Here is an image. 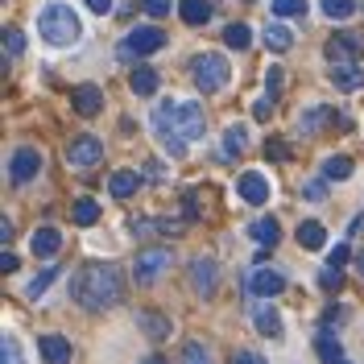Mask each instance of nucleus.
I'll return each mask as SVG.
<instances>
[{
	"instance_id": "b1692460",
	"label": "nucleus",
	"mask_w": 364,
	"mask_h": 364,
	"mask_svg": "<svg viewBox=\"0 0 364 364\" xmlns=\"http://www.w3.org/2000/svg\"><path fill=\"white\" fill-rule=\"evenodd\" d=\"M331 83L340 91H360L364 87V67H331Z\"/></svg>"
},
{
	"instance_id": "c03bdc74",
	"label": "nucleus",
	"mask_w": 364,
	"mask_h": 364,
	"mask_svg": "<svg viewBox=\"0 0 364 364\" xmlns=\"http://www.w3.org/2000/svg\"><path fill=\"white\" fill-rule=\"evenodd\" d=\"M83 4H87L91 13H100V17H108V13H112V9H116L112 0H83Z\"/></svg>"
},
{
	"instance_id": "0eeeda50",
	"label": "nucleus",
	"mask_w": 364,
	"mask_h": 364,
	"mask_svg": "<svg viewBox=\"0 0 364 364\" xmlns=\"http://www.w3.org/2000/svg\"><path fill=\"white\" fill-rule=\"evenodd\" d=\"M100 158H104V145H100V136H95V133H79L67 145V166H75V170L100 166Z\"/></svg>"
},
{
	"instance_id": "c756f323",
	"label": "nucleus",
	"mask_w": 364,
	"mask_h": 364,
	"mask_svg": "<svg viewBox=\"0 0 364 364\" xmlns=\"http://www.w3.org/2000/svg\"><path fill=\"white\" fill-rule=\"evenodd\" d=\"M54 282H58V265H46V269L38 273V277H33L29 286H25V298H42L46 290L54 286Z\"/></svg>"
},
{
	"instance_id": "ea45409f",
	"label": "nucleus",
	"mask_w": 364,
	"mask_h": 364,
	"mask_svg": "<svg viewBox=\"0 0 364 364\" xmlns=\"http://www.w3.org/2000/svg\"><path fill=\"white\" fill-rule=\"evenodd\" d=\"M318 286H323V290H340L343 286V269H323L318 273Z\"/></svg>"
},
{
	"instance_id": "39448f33",
	"label": "nucleus",
	"mask_w": 364,
	"mask_h": 364,
	"mask_svg": "<svg viewBox=\"0 0 364 364\" xmlns=\"http://www.w3.org/2000/svg\"><path fill=\"white\" fill-rule=\"evenodd\" d=\"M161 46H166V33H161L158 25H136V29H129L120 38L116 54L120 58H145V54H158Z\"/></svg>"
},
{
	"instance_id": "4468645a",
	"label": "nucleus",
	"mask_w": 364,
	"mask_h": 364,
	"mask_svg": "<svg viewBox=\"0 0 364 364\" xmlns=\"http://www.w3.org/2000/svg\"><path fill=\"white\" fill-rule=\"evenodd\" d=\"M331 120H336V112H331L327 104H315V108H306V112H302V116L294 120V133H302V136H315L318 129H327Z\"/></svg>"
},
{
	"instance_id": "9d476101",
	"label": "nucleus",
	"mask_w": 364,
	"mask_h": 364,
	"mask_svg": "<svg viewBox=\"0 0 364 364\" xmlns=\"http://www.w3.org/2000/svg\"><path fill=\"white\" fill-rule=\"evenodd\" d=\"M174 124H178V133L186 136V141H203V136H207L203 108H199V104H191V100H182L178 108H174Z\"/></svg>"
},
{
	"instance_id": "dca6fc26",
	"label": "nucleus",
	"mask_w": 364,
	"mask_h": 364,
	"mask_svg": "<svg viewBox=\"0 0 364 364\" xmlns=\"http://www.w3.org/2000/svg\"><path fill=\"white\" fill-rule=\"evenodd\" d=\"M70 100H75V112L79 116H95L100 108H104V91H100V83H79Z\"/></svg>"
},
{
	"instance_id": "58836bf2",
	"label": "nucleus",
	"mask_w": 364,
	"mask_h": 364,
	"mask_svg": "<svg viewBox=\"0 0 364 364\" xmlns=\"http://www.w3.org/2000/svg\"><path fill=\"white\" fill-rule=\"evenodd\" d=\"M273 100H277V95H269V91H265V95H257L252 116H257V120H269V116H273Z\"/></svg>"
},
{
	"instance_id": "8fccbe9b",
	"label": "nucleus",
	"mask_w": 364,
	"mask_h": 364,
	"mask_svg": "<svg viewBox=\"0 0 364 364\" xmlns=\"http://www.w3.org/2000/svg\"><path fill=\"white\" fill-rule=\"evenodd\" d=\"M141 364H166V360H161V356H145Z\"/></svg>"
},
{
	"instance_id": "a878e982",
	"label": "nucleus",
	"mask_w": 364,
	"mask_h": 364,
	"mask_svg": "<svg viewBox=\"0 0 364 364\" xmlns=\"http://www.w3.org/2000/svg\"><path fill=\"white\" fill-rule=\"evenodd\" d=\"M315 352H318V360H323V364H343V348H340V340H336V336H327V331H318Z\"/></svg>"
},
{
	"instance_id": "603ef678",
	"label": "nucleus",
	"mask_w": 364,
	"mask_h": 364,
	"mask_svg": "<svg viewBox=\"0 0 364 364\" xmlns=\"http://www.w3.org/2000/svg\"><path fill=\"white\" fill-rule=\"evenodd\" d=\"M343 364H348V360H343Z\"/></svg>"
},
{
	"instance_id": "72a5a7b5",
	"label": "nucleus",
	"mask_w": 364,
	"mask_h": 364,
	"mask_svg": "<svg viewBox=\"0 0 364 364\" xmlns=\"http://www.w3.org/2000/svg\"><path fill=\"white\" fill-rule=\"evenodd\" d=\"M182 364H211V348L199 340H186L182 343Z\"/></svg>"
},
{
	"instance_id": "6e6552de",
	"label": "nucleus",
	"mask_w": 364,
	"mask_h": 364,
	"mask_svg": "<svg viewBox=\"0 0 364 364\" xmlns=\"http://www.w3.org/2000/svg\"><path fill=\"white\" fill-rule=\"evenodd\" d=\"M360 54H364L360 33H336V38L327 42V63H331V67H356Z\"/></svg>"
},
{
	"instance_id": "473e14b6",
	"label": "nucleus",
	"mask_w": 364,
	"mask_h": 364,
	"mask_svg": "<svg viewBox=\"0 0 364 364\" xmlns=\"http://www.w3.org/2000/svg\"><path fill=\"white\" fill-rule=\"evenodd\" d=\"M70 220H75L79 228L95 224V220H100V203H95V199H79V203L70 207Z\"/></svg>"
},
{
	"instance_id": "e433bc0d",
	"label": "nucleus",
	"mask_w": 364,
	"mask_h": 364,
	"mask_svg": "<svg viewBox=\"0 0 364 364\" xmlns=\"http://www.w3.org/2000/svg\"><path fill=\"white\" fill-rule=\"evenodd\" d=\"M4 46H9V58H17V54L25 50V33L17 29V25H9V29H4Z\"/></svg>"
},
{
	"instance_id": "9b49d317",
	"label": "nucleus",
	"mask_w": 364,
	"mask_h": 364,
	"mask_svg": "<svg viewBox=\"0 0 364 364\" xmlns=\"http://www.w3.org/2000/svg\"><path fill=\"white\" fill-rule=\"evenodd\" d=\"M191 286H195L199 298H211L215 286H220V265H215L211 257H195V261H191Z\"/></svg>"
},
{
	"instance_id": "09e8293b",
	"label": "nucleus",
	"mask_w": 364,
	"mask_h": 364,
	"mask_svg": "<svg viewBox=\"0 0 364 364\" xmlns=\"http://www.w3.org/2000/svg\"><path fill=\"white\" fill-rule=\"evenodd\" d=\"M0 240H4V245L13 240V224H9V220H0Z\"/></svg>"
},
{
	"instance_id": "c9c22d12",
	"label": "nucleus",
	"mask_w": 364,
	"mask_h": 364,
	"mask_svg": "<svg viewBox=\"0 0 364 364\" xmlns=\"http://www.w3.org/2000/svg\"><path fill=\"white\" fill-rule=\"evenodd\" d=\"M277 17H302L306 13V0H269Z\"/></svg>"
},
{
	"instance_id": "a211bd4d",
	"label": "nucleus",
	"mask_w": 364,
	"mask_h": 364,
	"mask_svg": "<svg viewBox=\"0 0 364 364\" xmlns=\"http://www.w3.org/2000/svg\"><path fill=\"white\" fill-rule=\"evenodd\" d=\"M129 87H133V95H141V100H149V95H158L161 87V75L154 67H133V75H129Z\"/></svg>"
},
{
	"instance_id": "20e7f679",
	"label": "nucleus",
	"mask_w": 364,
	"mask_h": 364,
	"mask_svg": "<svg viewBox=\"0 0 364 364\" xmlns=\"http://www.w3.org/2000/svg\"><path fill=\"white\" fill-rule=\"evenodd\" d=\"M228 67L224 54H215V50H207V54H195V63H191V79H195V87L203 91V95H215V91L228 83Z\"/></svg>"
},
{
	"instance_id": "c85d7f7f",
	"label": "nucleus",
	"mask_w": 364,
	"mask_h": 364,
	"mask_svg": "<svg viewBox=\"0 0 364 364\" xmlns=\"http://www.w3.org/2000/svg\"><path fill=\"white\" fill-rule=\"evenodd\" d=\"M245 149H249L245 124H228V129H224V154H228V158H240Z\"/></svg>"
},
{
	"instance_id": "7ed1b4c3",
	"label": "nucleus",
	"mask_w": 364,
	"mask_h": 364,
	"mask_svg": "<svg viewBox=\"0 0 364 364\" xmlns=\"http://www.w3.org/2000/svg\"><path fill=\"white\" fill-rule=\"evenodd\" d=\"M174 108H178V104H170V100L154 104L149 124H154V136H158V145L170 154V158H186V145H191V141L178 133V124H174Z\"/></svg>"
},
{
	"instance_id": "2eb2a0df",
	"label": "nucleus",
	"mask_w": 364,
	"mask_h": 364,
	"mask_svg": "<svg viewBox=\"0 0 364 364\" xmlns=\"http://www.w3.org/2000/svg\"><path fill=\"white\" fill-rule=\"evenodd\" d=\"M38 352H42L46 364H70V356H75V348H70L67 336H42L38 340Z\"/></svg>"
},
{
	"instance_id": "f3484780",
	"label": "nucleus",
	"mask_w": 364,
	"mask_h": 364,
	"mask_svg": "<svg viewBox=\"0 0 364 364\" xmlns=\"http://www.w3.org/2000/svg\"><path fill=\"white\" fill-rule=\"evenodd\" d=\"M136 327L149 336V340H170V331H174V323L158 311H136Z\"/></svg>"
},
{
	"instance_id": "aec40b11",
	"label": "nucleus",
	"mask_w": 364,
	"mask_h": 364,
	"mask_svg": "<svg viewBox=\"0 0 364 364\" xmlns=\"http://www.w3.org/2000/svg\"><path fill=\"white\" fill-rule=\"evenodd\" d=\"M249 236L261 245V249H273V245L282 240V228H277V220H273V215H257V220L249 224Z\"/></svg>"
},
{
	"instance_id": "412c9836",
	"label": "nucleus",
	"mask_w": 364,
	"mask_h": 364,
	"mask_svg": "<svg viewBox=\"0 0 364 364\" xmlns=\"http://www.w3.org/2000/svg\"><path fill=\"white\" fill-rule=\"evenodd\" d=\"M136 191H141V174L136 170H116L112 178H108V195L112 199H133Z\"/></svg>"
},
{
	"instance_id": "bb28decb",
	"label": "nucleus",
	"mask_w": 364,
	"mask_h": 364,
	"mask_svg": "<svg viewBox=\"0 0 364 364\" xmlns=\"http://www.w3.org/2000/svg\"><path fill=\"white\" fill-rule=\"evenodd\" d=\"M178 13H182L186 25H207L211 21V4H207V0H182Z\"/></svg>"
},
{
	"instance_id": "cd10ccee",
	"label": "nucleus",
	"mask_w": 364,
	"mask_h": 364,
	"mask_svg": "<svg viewBox=\"0 0 364 364\" xmlns=\"http://www.w3.org/2000/svg\"><path fill=\"white\" fill-rule=\"evenodd\" d=\"M265 46H269V50H277V54H286V50L294 46V33H290L282 21H273V25H265Z\"/></svg>"
},
{
	"instance_id": "ddd939ff",
	"label": "nucleus",
	"mask_w": 364,
	"mask_h": 364,
	"mask_svg": "<svg viewBox=\"0 0 364 364\" xmlns=\"http://www.w3.org/2000/svg\"><path fill=\"white\" fill-rule=\"evenodd\" d=\"M249 290L257 298H273V294H282V290H286V277H282L277 269H265V265H261V269H252Z\"/></svg>"
},
{
	"instance_id": "f03ea898",
	"label": "nucleus",
	"mask_w": 364,
	"mask_h": 364,
	"mask_svg": "<svg viewBox=\"0 0 364 364\" xmlns=\"http://www.w3.org/2000/svg\"><path fill=\"white\" fill-rule=\"evenodd\" d=\"M38 33L50 46H75L79 33H83V25H79V17L70 13L67 4H46L42 17H38Z\"/></svg>"
},
{
	"instance_id": "49530a36",
	"label": "nucleus",
	"mask_w": 364,
	"mask_h": 364,
	"mask_svg": "<svg viewBox=\"0 0 364 364\" xmlns=\"http://www.w3.org/2000/svg\"><path fill=\"white\" fill-rule=\"evenodd\" d=\"M302 195H306L311 203H318V199H323V182H306V191H302Z\"/></svg>"
},
{
	"instance_id": "5701e85b",
	"label": "nucleus",
	"mask_w": 364,
	"mask_h": 364,
	"mask_svg": "<svg viewBox=\"0 0 364 364\" xmlns=\"http://www.w3.org/2000/svg\"><path fill=\"white\" fill-rule=\"evenodd\" d=\"M298 245L302 249H323L327 245V228L318 224V220H302L298 224Z\"/></svg>"
},
{
	"instance_id": "7c9ffc66",
	"label": "nucleus",
	"mask_w": 364,
	"mask_h": 364,
	"mask_svg": "<svg viewBox=\"0 0 364 364\" xmlns=\"http://www.w3.org/2000/svg\"><path fill=\"white\" fill-rule=\"evenodd\" d=\"M224 46H228V50H249V46H252V29H249V25H240V21L228 25V29H224Z\"/></svg>"
},
{
	"instance_id": "4c0bfd02",
	"label": "nucleus",
	"mask_w": 364,
	"mask_h": 364,
	"mask_svg": "<svg viewBox=\"0 0 364 364\" xmlns=\"http://www.w3.org/2000/svg\"><path fill=\"white\" fill-rule=\"evenodd\" d=\"M141 9H145V13H149L154 21H161V17H166V13L174 9V0H141Z\"/></svg>"
},
{
	"instance_id": "f704fd0d",
	"label": "nucleus",
	"mask_w": 364,
	"mask_h": 364,
	"mask_svg": "<svg viewBox=\"0 0 364 364\" xmlns=\"http://www.w3.org/2000/svg\"><path fill=\"white\" fill-rule=\"evenodd\" d=\"M0 364H25L17 336H4V340H0Z\"/></svg>"
},
{
	"instance_id": "6ab92c4d",
	"label": "nucleus",
	"mask_w": 364,
	"mask_h": 364,
	"mask_svg": "<svg viewBox=\"0 0 364 364\" xmlns=\"http://www.w3.org/2000/svg\"><path fill=\"white\" fill-rule=\"evenodd\" d=\"M252 323H257V331H261L265 340H282V315H277V306L261 302V306L252 311Z\"/></svg>"
},
{
	"instance_id": "37998d69",
	"label": "nucleus",
	"mask_w": 364,
	"mask_h": 364,
	"mask_svg": "<svg viewBox=\"0 0 364 364\" xmlns=\"http://www.w3.org/2000/svg\"><path fill=\"white\" fill-rule=\"evenodd\" d=\"M145 178H149V182H161V178H166V166H161L158 158H149V161H145Z\"/></svg>"
},
{
	"instance_id": "a18cd8bd",
	"label": "nucleus",
	"mask_w": 364,
	"mask_h": 364,
	"mask_svg": "<svg viewBox=\"0 0 364 364\" xmlns=\"http://www.w3.org/2000/svg\"><path fill=\"white\" fill-rule=\"evenodd\" d=\"M232 364H269V360H265V356H257V352H236Z\"/></svg>"
},
{
	"instance_id": "4be33fe9",
	"label": "nucleus",
	"mask_w": 364,
	"mask_h": 364,
	"mask_svg": "<svg viewBox=\"0 0 364 364\" xmlns=\"http://www.w3.org/2000/svg\"><path fill=\"white\" fill-rule=\"evenodd\" d=\"M58 249H63V232L58 228H38L33 240H29V252L33 257H54Z\"/></svg>"
},
{
	"instance_id": "3c124183",
	"label": "nucleus",
	"mask_w": 364,
	"mask_h": 364,
	"mask_svg": "<svg viewBox=\"0 0 364 364\" xmlns=\"http://www.w3.org/2000/svg\"><path fill=\"white\" fill-rule=\"evenodd\" d=\"M356 269H360V277H364V252H360V257H356Z\"/></svg>"
},
{
	"instance_id": "de8ad7c7",
	"label": "nucleus",
	"mask_w": 364,
	"mask_h": 364,
	"mask_svg": "<svg viewBox=\"0 0 364 364\" xmlns=\"http://www.w3.org/2000/svg\"><path fill=\"white\" fill-rule=\"evenodd\" d=\"M0 269L13 273V269H17V257H13V252H4V257H0Z\"/></svg>"
},
{
	"instance_id": "393cba45",
	"label": "nucleus",
	"mask_w": 364,
	"mask_h": 364,
	"mask_svg": "<svg viewBox=\"0 0 364 364\" xmlns=\"http://www.w3.org/2000/svg\"><path fill=\"white\" fill-rule=\"evenodd\" d=\"M352 158H343V154H336V158H323V178L327 182H343V178H352Z\"/></svg>"
},
{
	"instance_id": "2f4dec72",
	"label": "nucleus",
	"mask_w": 364,
	"mask_h": 364,
	"mask_svg": "<svg viewBox=\"0 0 364 364\" xmlns=\"http://www.w3.org/2000/svg\"><path fill=\"white\" fill-rule=\"evenodd\" d=\"M323 17H327V21H348V17H356V0H323Z\"/></svg>"
},
{
	"instance_id": "423d86ee",
	"label": "nucleus",
	"mask_w": 364,
	"mask_h": 364,
	"mask_svg": "<svg viewBox=\"0 0 364 364\" xmlns=\"http://www.w3.org/2000/svg\"><path fill=\"white\" fill-rule=\"evenodd\" d=\"M174 265V252L166 249V245H158V249H141L133 257V282H141V286H154L161 273Z\"/></svg>"
},
{
	"instance_id": "1a4fd4ad",
	"label": "nucleus",
	"mask_w": 364,
	"mask_h": 364,
	"mask_svg": "<svg viewBox=\"0 0 364 364\" xmlns=\"http://www.w3.org/2000/svg\"><path fill=\"white\" fill-rule=\"evenodd\" d=\"M42 174V154L33 149V145H21V149H13V158H9V178L25 186L29 178H38Z\"/></svg>"
},
{
	"instance_id": "f8f14e48",
	"label": "nucleus",
	"mask_w": 364,
	"mask_h": 364,
	"mask_svg": "<svg viewBox=\"0 0 364 364\" xmlns=\"http://www.w3.org/2000/svg\"><path fill=\"white\" fill-rule=\"evenodd\" d=\"M236 195L249 207H265V199H269V178H265L261 170H245V174L236 178Z\"/></svg>"
},
{
	"instance_id": "79ce46f5",
	"label": "nucleus",
	"mask_w": 364,
	"mask_h": 364,
	"mask_svg": "<svg viewBox=\"0 0 364 364\" xmlns=\"http://www.w3.org/2000/svg\"><path fill=\"white\" fill-rule=\"evenodd\" d=\"M343 265H348V245H336L327 257V269H343Z\"/></svg>"
},
{
	"instance_id": "a19ab883",
	"label": "nucleus",
	"mask_w": 364,
	"mask_h": 364,
	"mask_svg": "<svg viewBox=\"0 0 364 364\" xmlns=\"http://www.w3.org/2000/svg\"><path fill=\"white\" fill-rule=\"evenodd\" d=\"M265 158L286 161V158H290V145H286V141H265Z\"/></svg>"
},
{
	"instance_id": "f257e3e1",
	"label": "nucleus",
	"mask_w": 364,
	"mask_h": 364,
	"mask_svg": "<svg viewBox=\"0 0 364 364\" xmlns=\"http://www.w3.org/2000/svg\"><path fill=\"white\" fill-rule=\"evenodd\" d=\"M70 294L83 311H112L116 302L124 298V273L116 269L112 261H91L75 273Z\"/></svg>"
}]
</instances>
